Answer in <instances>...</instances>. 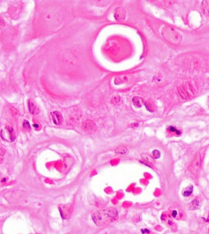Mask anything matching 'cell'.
<instances>
[{
	"mask_svg": "<svg viewBox=\"0 0 209 234\" xmlns=\"http://www.w3.org/2000/svg\"><path fill=\"white\" fill-rule=\"evenodd\" d=\"M92 220L98 226H108L116 221L118 218V213L116 208H108L94 212Z\"/></svg>",
	"mask_w": 209,
	"mask_h": 234,
	"instance_id": "cell-1",
	"label": "cell"
},
{
	"mask_svg": "<svg viewBox=\"0 0 209 234\" xmlns=\"http://www.w3.org/2000/svg\"><path fill=\"white\" fill-rule=\"evenodd\" d=\"M161 34L166 40L173 45H179L182 41L181 35L171 26H164L161 30Z\"/></svg>",
	"mask_w": 209,
	"mask_h": 234,
	"instance_id": "cell-2",
	"label": "cell"
},
{
	"mask_svg": "<svg viewBox=\"0 0 209 234\" xmlns=\"http://www.w3.org/2000/svg\"><path fill=\"white\" fill-rule=\"evenodd\" d=\"M73 206L71 204L61 205L59 206L60 214L63 220L68 219L73 211Z\"/></svg>",
	"mask_w": 209,
	"mask_h": 234,
	"instance_id": "cell-3",
	"label": "cell"
},
{
	"mask_svg": "<svg viewBox=\"0 0 209 234\" xmlns=\"http://www.w3.org/2000/svg\"><path fill=\"white\" fill-rule=\"evenodd\" d=\"M193 89L190 87L189 84L183 85V86H180V88H179V94L182 97V98H189L190 96H191L192 93V95L194 93Z\"/></svg>",
	"mask_w": 209,
	"mask_h": 234,
	"instance_id": "cell-4",
	"label": "cell"
},
{
	"mask_svg": "<svg viewBox=\"0 0 209 234\" xmlns=\"http://www.w3.org/2000/svg\"><path fill=\"white\" fill-rule=\"evenodd\" d=\"M126 15L127 14L125 9L119 7L116 9L114 17L116 20L117 21V22H122V21L125 20V18H126Z\"/></svg>",
	"mask_w": 209,
	"mask_h": 234,
	"instance_id": "cell-5",
	"label": "cell"
},
{
	"mask_svg": "<svg viewBox=\"0 0 209 234\" xmlns=\"http://www.w3.org/2000/svg\"><path fill=\"white\" fill-rule=\"evenodd\" d=\"M82 128L86 132H93L95 129V124L91 121H86L82 124Z\"/></svg>",
	"mask_w": 209,
	"mask_h": 234,
	"instance_id": "cell-6",
	"label": "cell"
},
{
	"mask_svg": "<svg viewBox=\"0 0 209 234\" xmlns=\"http://www.w3.org/2000/svg\"><path fill=\"white\" fill-rule=\"evenodd\" d=\"M51 116L54 124L56 125H59L61 123L62 120V117L61 114L59 112L54 111L51 113Z\"/></svg>",
	"mask_w": 209,
	"mask_h": 234,
	"instance_id": "cell-7",
	"label": "cell"
},
{
	"mask_svg": "<svg viewBox=\"0 0 209 234\" xmlns=\"http://www.w3.org/2000/svg\"><path fill=\"white\" fill-rule=\"evenodd\" d=\"M129 79V77L127 75H120L116 77L114 79V82L116 85H119L127 82Z\"/></svg>",
	"mask_w": 209,
	"mask_h": 234,
	"instance_id": "cell-8",
	"label": "cell"
},
{
	"mask_svg": "<svg viewBox=\"0 0 209 234\" xmlns=\"http://www.w3.org/2000/svg\"><path fill=\"white\" fill-rule=\"evenodd\" d=\"M28 109L30 112L33 114H36L39 113V109L34 103L30 100L28 101Z\"/></svg>",
	"mask_w": 209,
	"mask_h": 234,
	"instance_id": "cell-9",
	"label": "cell"
},
{
	"mask_svg": "<svg viewBox=\"0 0 209 234\" xmlns=\"http://www.w3.org/2000/svg\"><path fill=\"white\" fill-rule=\"evenodd\" d=\"M202 9L203 13L209 17V1H203L202 2Z\"/></svg>",
	"mask_w": 209,
	"mask_h": 234,
	"instance_id": "cell-10",
	"label": "cell"
},
{
	"mask_svg": "<svg viewBox=\"0 0 209 234\" xmlns=\"http://www.w3.org/2000/svg\"><path fill=\"white\" fill-rule=\"evenodd\" d=\"M132 102L135 107L139 108L142 105V99L140 97L135 96L132 99Z\"/></svg>",
	"mask_w": 209,
	"mask_h": 234,
	"instance_id": "cell-11",
	"label": "cell"
},
{
	"mask_svg": "<svg viewBox=\"0 0 209 234\" xmlns=\"http://www.w3.org/2000/svg\"><path fill=\"white\" fill-rule=\"evenodd\" d=\"M193 191V187L192 185L186 187L183 191V196L185 197L190 196L192 194Z\"/></svg>",
	"mask_w": 209,
	"mask_h": 234,
	"instance_id": "cell-12",
	"label": "cell"
},
{
	"mask_svg": "<svg viewBox=\"0 0 209 234\" xmlns=\"http://www.w3.org/2000/svg\"><path fill=\"white\" fill-rule=\"evenodd\" d=\"M144 105L146 109L150 112H154L155 111V107L152 102L150 101H146L144 102Z\"/></svg>",
	"mask_w": 209,
	"mask_h": 234,
	"instance_id": "cell-13",
	"label": "cell"
},
{
	"mask_svg": "<svg viewBox=\"0 0 209 234\" xmlns=\"http://www.w3.org/2000/svg\"><path fill=\"white\" fill-rule=\"evenodd\" d=\"M128 151L127 149L125 146H119L117 147L115 150V153L119 154H124Z\"/></svg>",
	"mask_w": 209,
	"mask_h": 234,
	"instance_id": "cell-14",
	"label": "cell"
},
{
	"mask_svg": "<svg viewBox=\"0 0 209 234\" xmlns=\"http://www.w3.org/2000/svg\"><path fill=\"white\" fill-rule=\"evenodd\" d=\"M141 157L142 158V159L146 162H148V163H152L154 162V159L152 157H151L149 154H146V153H144V154H141Z\"/></svg>",
	"mask_w": 209,
	"mask_h": 234,
	"instance_id": "cell-15",
	"label": "cell"
},
{
	"mask_svg": "<svg viewBox=\"0 0 209 234\" xmlns=\"http://www.w3.org/2000/svg\"><path fill=\"white\" fill-rule=\"evenodd\" d=\"M192 206H191V209L192 210H196L198 209L200 207V204H199V201L197 199H195L192 202Z\"/></svg>",
	"mask_w": 209,
	"mask_h": 234,
	"instance_id": "cell-16",
	"label": "cell"
},
{
	"mask_svg": "<svg viewBox=\"0 0 209 234\" xmlns=\"http://www.w3.org/2000/svg\"><path fill=\"white\" fill-rule=\"evenodd\" d=\"M6 129L8 130V131L9 132V135H10V138H11V141H14L15 140V135H14V129L12 128V127H6Z\"/></svg>",
	"mask_w": 209,
	"mask_h": 234,
	"instance_id": "cell-17",
	"label": "cell"
},
{
	"mask_svg": "<svg viewBox=\"0 0 209 234\" xmlns=\"http://www.w3.org/2000/svg\"><path fill=\"white\" fill-rule=\"evenodd\" d=\"M5 153H6V151L4 149L2 146H0V163H1L3 160V159H4L5 155Z\"/></svg>",
	"mask_w": 209,
	"mask_h": 234,
	"instance_id": "cell-18",
	"label": "cell"
},
{
	"mask_svg": "<svg viewBox=\"0 0 209 234\" xmlns=\"http://www.w3.org/2000/svg\"><path fill=\"white\" fill-rule=\"evenodd\" d=\"M160 156H161V154H160V152L158 151V150H154L153 152H152V157L153 159H159L160 157Z\"/></svg>",
	"mask_w": 209,
	"mask_h": 234,
	"instance_id": "cell-19",
	"label": "cell"
},
{
	"mask_svg": "<svg viewBox=\"0 0 209 234\" xmlns=\"http://www.w3.org/2000/svg\"><path fill=\"white\" fill-rule=\"evenodd\" d=\"M169 130H170V132H174V133H176L177 135H180V134H181V132H180V131H179V130H177V129H176L175 127H173V126H170V127H169Z\"/></svg>",
	"mask_w": 209,
	"mask_h": 234,
	"instance_id": "cell-20",
	"label": "cell"
},
{
	"mask_svg": "<svg viewBox=\"0 0 209 234\" xmlns=\"http://www.w3.org/2000/svg\"><path fill=\"white\" fill-rule=\"evenodd\" d=\"M120 96H117V95H116L114 96H113L111 99V102L113 103V104H117L118 102H119L120 101Z\"/></svg>",
	"mask_w": 209,
	"mask_h": 234,
	"instance_id": "cell-21",
	"label": "cell"
},
{
	"mask_svg": "<svg viewBox=\"0 0 209 234\" xmlns=\"http://www.w3.org/2000/svg\"><path fill=\"white\" fill-rule=\"evenodd\" d=\"M23 126L25 129H27L28 130H31V126L30 124V123L27 120H24L23 123Z\"/></svg>",
	"mask_w": 209,
	"mask_h": 234,
	"instance_id": "cell-22",
	"label": "cell"
},
{
	"mask_svg": "<svg viewBox=\"0 0 209 234\" xmlns=\"http://www.w3.org/2000/svg\"><path fill=\"white\" fill-rule=\"evenodd\" d=\"M95 3H98L99 5H107L108 3H110V2L109 1H97V2H95Z\"/></svg>",
	"mask_w": 209,
	"mask_h": 234,
	"instance_id": "cell-23",
	"label": "cell"
},
{
	"mask_svg": "<svg viewBox=\"0 0 209 234\" xmlns=\"http://www.w3.org/2000/svg\"><path fill=\"white\" fill-rule=\"evenodd\" d=\"M0 26H6V23L5 22V20L1 17H0Z\"/></svg>",
	"mask_w": 209,
	"mask_h": 234,
	"instance_id": "cell-24",
	"label": "cell"
},
{
	"mask_svg": "<svg viewBox=\"0 0 209 234\" xmlns=\"http://www.w3.org/2000/svg\"><path fill=\"white\" fill-rule=\"evenodd\" d=\"M177 210H173V212H172V216H173V217L176 218V217H177Z\"/></svg>",
	"mask_w": 209,
	"mask_h": 234,
	"instance_id": "cell-25",
	"label": "cell"
},
{
	"mask_svg": "<svg viewBox=\"0 0 209 234\" xmlns=\"http://www.w3.org/2000/svg\"><path fill=\"white\" fill-rule=\"evenodd\" d=\"M141 232L144 234V233H149V230L146 229H142L141 230Z\"/></svg>",
	"mask_w": 209,
	"mask_h": 234,
	"instance_id": "cell-26",
	"label": "cell"
},
{
	"mask_svg": "<svg viewBox=\"0 0 209 234\" xmlns=\"http://www.w3.org/2000/svg\"><path fill=\"white\" fill-rule=\"evenodd\" d=\"M33 126H34V127H36V128H37V127H39V125L37 124H33Z\"/></svg>",
	"mask_w": 209,
	"mask_h": 234,
	"instance_id": "cell-27",
	"label": "cell"
}]
</instances>
